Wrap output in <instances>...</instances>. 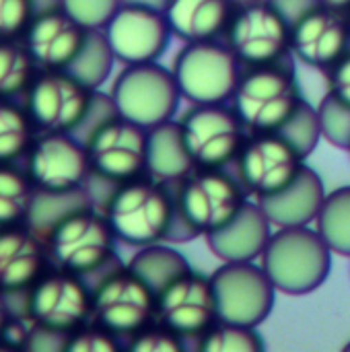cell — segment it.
Returning a JSON list of instances; mask_svg holds the SVG:
<instances>
[{"mask_svg": "<svg viewBox=\"0 0 350 352\" xmlns=\"http://www.w3.org/2000/svg\"><path fill=\"white\" fill-rule=\"evenodd\" d=\"M314 227L334 254L350 258V186H340L326 194Z\"/></svg>", "mask_w": 350, "mask_h": 352, "instance_id": "29", "label": "cell"}, {"mask_svg": "<svg viewBox=\"0 0 350 352\" xmlns=\"http://www.w3.org/2000/svg\"><path fill=\"white\" fill-rule=\"evenodd\" d=\"M25 161L29 179L41 192L78 190L91 175L85 142L68 132H39Z\"/></svg>", "mask_w": 350, "mask_h": 352, "instance_id": "15", "label": "cell"}, {"mask_svg": "<svg viewBox=\"0 0 350 352\" xmlns=\"http://www.w3.org/2000/svg\"><path fill=\"white\" fill-rule=\"evenodd\" d=\"M14 316L12 305H10V297L4 289H0V334L6 328V324L10 322V318Z\"/></svg>", "mask_w": 350, "mask_h": 352, "instance_id": "42", "label": "cell"}, {"mask_svg": "<svg viewBox=\"0 0 350 352\" xmlns=\"http://www.w3.org/2000/svg\"><path fill=\"white\" fill-rule=\"evenodd\" d=\"M264 338L254 326L217 320L196 338L198 352H262Z\"/></svg>", "mask_w": 350, "mask_h": 352, "instance_id": "33", "label": "cell"}, {"mask_svg": "<svg viewBox=\"0 0 350 352\" xmlns=\"http://www.w3.org/2000/svg\"><path fill=\"white\" fill-rule=\"evenodd\" d=\"M182 99L190 105L229 103L241 76V62L225 39L184 43L171 64Z\"/></svg>", "mask_w": 350, "mask_h": 352, "instance_id": "5", "label": "cell"}, {"mask_svg": "<svg viewBox=\"0 0 350 352\" xmlns=\"http://www.w3.org/2000/svg\"><path fill=\"white\" fill-rule=\"evenodd\" d=\"M103 33L120 64L157 62L173 37L163 8L122 2Z\"/></svg>", "mask_w": 350, "mask_h": 352, "instance_id": "17", "label": "cell"}, {"mask_svg": "<svg viewBox=\"0 0 350 352\" xmlns=\"http://www.w3.org/2000/svg\"><path fill=\"white\" fill-rule=\"evenodd\" d=\"M318 2L332 6V8H338V10H344V12H349L350 8V0H318Z\"/></svg>", "mask_w": 350, "mask_h": 352, "instance_id": "43", "label": "cell"}, {"mask_svg": "<svg viewBox=\"0 0 350 352\" xmlns=\"http://www.w3.org/2000/svg\"><path fill=\"white\" fill-rule=\"evenodd\" d=\"M332 250L311 225L274 229L260 264L278 293L301 297L318 291L332 272Z\"/></svg>", "mask_w": 350, "mask_h": 352, "instance_id": "2", "label": "cell"}, {"mask_svg": "<svg viewBox=\"0 0 350 352\" xmlns=\"http://www.w3.org/2000/svg\"><path fill=\"white\" fill-rule=\"evenodd\" d=\"M347 14H349V23H350V8H349V12H347Z\"/></svg>", "mask_w": 350, "mask_h": 352, "instance_id": "47", "label": "cell"}, {"mask_svg": "<svg viewBox=\"0 0 350 352\" xmlns=\"http://www.w3.org/2000/svg\"><path fill=\"white\" fill-rule=\"evenodd\" d=\"M237 4H243V2H254V0H235Z\"/></svg>", "mask_w": 350, "mask_h": 352, "instance_id": "45", "label": "cell"}, {"mask_svg": "<svg viewBox=\"0 0 350 352\" xmlns=\"http://www.w3.org/2000/svg\"><path fill=\"white\" fill-rule=\"evenodd\" d=\"M87 31L60 4L35 12L21 41L37 70H66L78 54Z\"/></svg>", "mask_w": 350, "mask_h": 352, "instance_id": "20", "label": "cell"}, {"mask_svg": "<svg viewBox=\"0 0 350 352\" xmlns=\"http://www.w3.org/2000/svg\"><path fill=\"white\" fill-rule=\"evenodd\" d=\"M278 134L289 144H293L305 159H309L316 153L320 140H324L318 107L303 97L301 103L295 107V111L281 126Z\"/></svg>", "mask_w": 350, "mask_h": 352, "instance_id": "34", "label": "cell"}, {"mask_svg": "<svg viewBox=\"0 0 350 352\" xmlns=\"http://www.w3.org/2000/svg\"><path fill=\"white\" fill-rule=\"evenodd\" d=\"M124 2H134V4H149L155 8H165L167 0H124Z\"/></svg>", "mask_w": 350, "mask_h": 352, "instance_id": "44", "label": "cell"}, {"mask_svg": "<svg viewBox=\"0 0 350 352\" xmlns=\"http://www.w3.org/2000/svg\"><path fill=\"white\" fill-rule=\"evenodd\" d=\"M45 239L27 225L0 227V289L6 293L29 291L50 270Z\"/></svg>", "mask_w": 350, "mask_h": 352, "instance_id": "21", "label": "cell"}, {"mask_svg": "<svg viewBox=\"0 0 350 352\" xmlns=\"http://www.w3.org/2000/svg\"><path fill=\"white\" fill-rule=\"evenodd\" d=\"M37 66L21 39H0V99L23 97Z\"/></svg>", "mask_w": 350, "mask_h": 352, "instance_id": "32", "label": "cell"}, {"mask_svg": "<svg viewBox=\"0 0 350 352\" xmlns=\"http://www.w3.org/2000/svg\"><path fill=\"white\" fill-rule=\"evenodd\" d=\"M157 320L186 340L206 332L219 320L210 276L192 268L169 283L157 295Z\"/></svg>", "mask_w": 350, "mask_h": 352, "instance_id": "19", "label": "cell"}, {"mask_svg": "<svg viewBox=\"0 0 350 352\" xmlns=\"http://www.w3.org/2000/svg\"><path fill=\"white\" fill-rule=\"evenodd\" d=\"M37 130L23 105L0 99V163H17L27 155Z\"/></svg>", "mask_w": 350, "mask_h": 352, "instance_id": "31", "label": "cell"}, {"mask_svg": "<svg viewBox=\"0 0 350 352\" xmlns=\"http://www.w3.org/2000/svg\"><path fill=\"white\" fill-rule=\"evenodd\" d=\"M99 208L107 217L118 241L144 248L167 239L175 219V194L171 186L144 173L113 186Z\"/></svg>", "mask_w": 350, "mask_h": 352, "instance_id": "1", "label": "cell"}, {"mask_svg": "<svg viewBox=\"0 0 350 352\" xmlns=\"http://www.w3.org/2000/svg\"><path fill=\"white\" fill-rule=\"evenodd\" d=\"M124 349L128 352H184L186 338L155 320L126 338Z\"/></svg>", "mask_w": 350, "mask_h": 352, "instance_id": "36", "label": "cell"}, {"mask_svg": "<svg viewBox=\"0 0 350 352\" xmlns=\"http://www.w3.org/2000/svg\"><path fill=\"white\" fill-rule=\"evenodd\" d=\"M146 128L113 116L97 126L83 142L91 175L111 186L146 173Z\"/></svg>", "mask_w": 350, "mask_h": 352, "instance_id": "14", "label": "cell"}, {"mask_svg": "<svg viewBox=\"0 0 350 352\" xmlns=\"http://www.w3.org/2000/svg\"><path fill=\"white\" fill-rule=\"evenodd\" d=\"M326 186L324 179L316 169H311L307 163L303 169L276 194L258 198V204L274 225V229L281 227H305L314 225L322 204L326 200ZM256 200V198H254Z\"/></svg>", "mask_w": 350, "mask_h": 352, "instance_id": "23", "label": "cell"}, {"mask_svg": "<svg viewBox=\"0 0 350 352\" xmlns=\"http://www.w3.org/2000/svg\"><path fill=\"white\" fill-rule=\"evenodd\" d=\"M118 237L95 204L80 206L60 219L45 235V245L54 266L89 276L105 268L116 254Z\"/></svg>", "mask_w": 350, "mask_h": 352, "instance_id": "4", "label": "cell"}, {"mask_svg": "<svg viewBox=\"0 0 350 352\" xmlns=\"http://www.w3.org/2000/svg\"><path fill=\"white\" fill-rule=\"evenodd\" d=\"M173 194L177 217L198 237L227 225L250 196L237 177L208 167H196L175 186Z\"/></svg>", "mask_w": 350, "mask_h": 352, "instance_id": "7", "label": "cell"}, {"mask_svg": "<svg viewBox=\"0 0 350 352\" xmlns=\"http://www.w3.org/2000/svg\"><path fill=\"white\" fill-rule=\"evenodd\" d=\"M27 318L35 326L68 336L93 318V289L83 276L54 266L27 291Z\"/></svg>", "mask_w": 350, "mask_h": 352, "instance_id": "12", "label": "cell"}, {"mask_svg": "<svg viewBox=\"0 0 350 352\" xmlns=\"http://www.w3.org/2000/svg\"><path fill=\"white\" fill-rule=\"evenodd\" d=\"M35 186L14 163H0V227L25 225L33 206Z\"/></svg>", "mask_w": 350, "mask_h": 352, "instance_id": "28", "label": "cell"}, {"mask_svg": "<svg viewBox=\"0 0 350 352\" xmlns=\"http://www.w3.org/2000/svg\"><path fill=\"white\" fill-rule=\"evenodd\" d=\"M179 124L194 165L208 169L235 163L250 134L231 103L192 105Z\"/></svg>", "mask_w": 350, "mask_h": 352, "instance_id": "10", "label": "cell"}, {"mask_svg": "<svg viewBox=\"0 0 350 352\" xmlns=\"http://www.w3.org/2000/svg\"><path fill=\"white\" fill-rule=\"evenodd\" d=\"M37 10L39 0H0V39H21Z\"/></svg>", "mask_w": 350, "mask_h": 352, "instance_id": "39", "label": "cell"}, {"mask_svg": "<svg viewBox=\"0 0 350 352\" xmlns=\"http://www.w3.org/2000/svg\"><path fill=\"white\" fill-rule=\"evenodd\" d=\"M128 268L138 274L153 289L155 295H159L177 276L192 270L188 258L175 248V243L167 241L138 248V252L130 258Z\"/></svg>", "mask_w": 350, "mask_h": 352, "instance_id": "26", "label": "cell"}, {"mask_svg": "<svg viewBox=\"0 0 350 352\" xmlns=\"http://www.w3.org/2000/svg\"><path fill=\"white\" fill-rule=\"evenodd\" d=\"M326 74H328V91L350 105V50Z\"/></svg>", "mask_w": 350, "mask_h": 352, "instance_id": "40", "label": "cell"}, {"mask_svg": "<svg viewBox=\"0 0 350 352\" xmlns=\"http://www.w3.org/2000/svg\"><path fill=\"white\" fill-rule=\"evenodd\" d=\"M93 101V89L68 70H37L23 93V107L39 132L74 134Z\"/></svg>", "mask_w": 350, "mask_h": 352, "instance_id": "9", "label": "cell"}, {"mask_svg": "<svg viewBox=\"0 0 350 352\" xmlns=\"http://www.w3.org/2000/svg\"><path fill=\"white\" fill-rule=\"evenodd\" d=\"M124 0H60V6L85 29H103Z\"/></svg>", "mask_w": 350, "mask_h": 352, "instance_id": "38", "label": "cell"}, {"mask_svg": "<svg viewBox=\"0 0 350 352\" xmlns=\"http://www.w3.org/2000/svg\"><path fill=\"white\" fill-rule=\"evenodd\" d=\"M235 8V0H167L163 12L173 37L192 43L223 39Z\"/></svg>", "mask_w": 350, "mask_h": 352, "instance_id": "24", "label": "cell"}, {"mask_svg": "<svg viewBox=\"0 0 350 352\" xmlns=\"http://www.w3.org/2000/svg\"><path fill=\"white\" fill-rule=\"evenodd\" d=\"M305 157L278 132L248 134L235 161L237 179L250 196L264 198L283 190L305 165Z\"/></svg>", "mask_w": 350, "mask_h": 352, "instance_id": "16", "label": "cell"}, {"mask_svg": "<svg viewBox=\"0 0 350 352\" xmlns=\"http://www.w3.org/2000/svg\"><path fill=\"white\" fill-rule=\"evenodd\" d=\"M116 62V54L103 29H89L78 54L74 56L66 70L72 76H76L83 85L95 91L109 78Z\"/></svg>", "mask_w": 350, "mask_h": 352, "instance_id": "27", "label": "cell"}, {"mask_svg": "<svg viewBox=\"0 0 350 352\" xmlns=\"http://www.w3.org/2000/svg\"><path fill=\"white\" fill-rule=\"evenodd\" d=\"M350 50L344 10L316 4L291 23V54L301 64L328 72Z\"/></svg>", "mask_w": 350, "mask_h": 352, "instance_id": "18", "label": "cell"}, {"mask_svg": "<svg viewBox=\"0 0 350 352\" xmlns=\"http://www.w3.org/2000/svg\"><path fill=\"white\" fill-rule=\"evenodd\" d=\"M344 351H350V342H349V344H347V346H344Z\"/></svg>", "mask_w": 350, "mask_h": 352, "instance_id": "46", "label": "cell"}, {"mask_svg": "<svg viewBox=\"0 0 350 352\" xmlns=\"http://www.w3.org/2000/svg\"><path fill=\"white\" fill-rule=\"evenodd\" d=\"M272 233L274 225L258 200L248 198L227 225L208 233L204 239L210 254L221 262H258Z\"/></svg>", "mask_w": 350, "mask_h": 352, "instance_id": "22", "label": "cell"}, {"mask_svg": "<svg viewBox=\"0 0 350 352\" xmlns=\"http://www.w3.org/2000/svg\"><path fill=\"white\" fill-rule=\"evenodd\" d=\"M120 338L157 320V295L128 264L111 268L93 289V318Z\"/></svg>", "mask_w": 350, "mask_h": 352, "instance_id": "11", "label": "cell"}, {"mask_svg": "<svg viewBox=\"0 0 350 352\" xmlns=\"http://www.w3.org/2000/svg\"><path fill=\"white\" fill-rule=\"evenodd\" d=\"M281 10H283V14L293 23L299 14H303L305 10H309L311 6H316V4H320L318 0H272Z\"/></svg>", "mask_w": 350, "mask_h": 352, "instance_id": "41", "label": "cell"}, {"mask_svg": "<svg viewBox=\"0 0 350 352\" xmlns=\"http://www.w3.org/2000/svg\"><path fill=\"white\" fill-rule=\"evenodd\" d=\"M109 95L122 118L146 130L175 120L182 103L173 70L159 64V60L126 64L113 78Z\"/></svg>", "mask_w": 350, "mask_h": 352, "instance_id": "6", "label": "cell"}, {"mask_svg": "<svg viewBox=\"0 0 350 352\" xmlns=\"http://www.w3.org/2000/svg\"><path fill=\"white\" fill-rule=\"evenodd\" d=\"M196 169L188 151L179 120H169L146 132V175L153 179L177 186Z\"/></svg>", "mask_w": 350, "mask_h": 352, "instance_id": "25", "label": "cell"}, {"mask_svg": "<svg viewBox=\"0 0 350 352\" xmlns=\"http://www.w3.org/2000/svg\"><path fill=\"white\" fill-rule=\"evenodd\" d=\"M122 351V338L103 328L95 320L78 326L66 336L64 352H118Z\"/></svg>", "mask_w": 350, "mask_h": 352, "instance_id": "37", "label": "cell"}, {"mask_svg": "<svg viewBox=\"0 0 350 352\" xmlns=\"http://www.w3.org/2000/svg\"><path fill=\"white\" fill-rule=\"evenodd\" d=\"M93 204V198L89 194V190L83 186L78 190H70V192H41L35 190V198H33V206L27 219V227L33 229L39 237L45 239V235L52 231V227L64 219L68 212L80 208V206H89Z\"/></svg>", "mask_w": 350, "mask_h": 352, "instance_id": "30", "label": "cell"}, {"mask_svg": "<svg viewBox=\"0 0 350 352\" xmlns=\"http://www.w3.org/2000/svg\"><path fill=\"white\" fill-rule=\"evenodd\" d=\"M241 66L281 62L291 54V21L272 0L237 4L223 35Z\"/></svg>", "mask_w": 350, "mask_h": 352, "instance_id": "8", "label": "cell"}, {"mask_svg": "<svg viewBox=\"0 0 350 352\" xmlns=\"http://www.w3.org/2000/svg\"><path fill=\"white\" fill-rule=\"evenodd\" d=\"M322 138L336 148L350 151V105L330 91L318 103Z\"/></svg>", "mask_w": 350, "mask_h": 352, "instance_id": "35", "label": "cell"}, {"mask_svg": "<svg viewBox=\"0 0 350 352\" xmlns=\"http://www.w3.org/2000/svg\"><path fill=\"white\" fill-rule=\"evenodd\" d=\"M293 56L262 66H245L231 97V105L250 134L278 132L301 103Z\"/></svg>", "mask_w": 350, "mask_h": 352, "instance_id": "3", "label": "cell"}, {"mask_svg": "<svg viewBox=\"0 0 350 352\" xmlns=\"http://www.w3.org/2000/svg\"><path fill=\"white\" fill-rule=\"evenodd\" d=\"M219 320L258 328L276 301V287L260 262H223L212 274Z\"/></svg>", "mask_w": 350, "mask_h": 352, "instance_id": "13", "label": "cell"}]
</instances>
